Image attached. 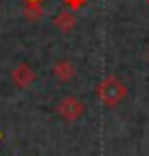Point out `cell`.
I'll list each match as a JSON object with an SVG mask.
<instances>
[{
    "mask_svg": "<svg viewBox=\"0 0 149 156\" xmlns=\"http://www.w3.org/2000/svg\"><path fill=\"white\" fill-rule=\"evenodd\" d=\"M57 114L64 121L74 123V121H79L83 114H86V103H83L79 97H64L57 103Z\"/></svg>",
    "mask_w": 149,
    "mask_h": 156,
    "instance_id": "obj_2",
    "label": "cell"
},
{
    "mask_svg": "<svg viewBox=\"0 0 149 156\" xmlns=\"http://www.w3.org/2000/svg\"><path fill=\"white\" fill-rule=\"evenodd\" d=\"M88 0H64V5H66V9H70V11H79V9L86 7Z\"/></svg>",
    "mask_w": 149,
    "mask_h": 156,
    "instance_id": "obj_7",
    "label": "cell"
},
{
    "mask_svg": "<svg viewBox=\"0 0 149 156\" xmlns=\"http://www.w3.org/2000/svg\"><path fill=\"white\" fill-rule=\"evenodd\" d=\"M147 59H149V51H147Z\"/></svg>",
    "mask_w": 149,
    "mask_h": 156,
    "instance_id": "obj_9",
    "label": "cell"
},
{
    "mask_svg": "<svg viewBox=\"0 0 149 156\" xmlns=\"http://www.w3.org/2000/svg\"><path fill=\"white\" fill-rule=\"evenodd\" d=\"M11 79L18 88H31L35 81V70L31 68L29 64H18L11 73Z\"/></svg>",
    "mask_w": 149,
    "mask_h": 156,
    "instance_id": "obj_3",
    "label": "cell"
},
{
    "mask_svg": "<svg viewBox=\"0 0 149 156\" xmlns=\"http://www.w3.org/2000/svg\"><path fill=\"white\" fill-rule=\"evenodd\" d=\"M74 75H77V66H74L72 59H59L53 64V77H55L57 81H70L74 79Z\"/></svg>",
    "mask_w": 149,
    "mask_h": 156,
    "instance_id": "obj_4",
    "label": "cell"
},
{
    "mask_svg": "<svg viewBox=\"0 0 149 156\" xmlns=\"http://www.w3.org/2000/svg\"><path fill=\"white\" fill-rule=\"evenodd\" d=\"M24 5H42V0H24Z\"/></svg>",
    "mask_w": 149,
    "mask_h": 156,
    "instance_id": "obj_8",
    "label": "cell"
},
{
    "mask_svg": "<svg viewBox=\"0 0 149 156\" xmlns=\"http://www.w3.org/2000/svg\"><path fill=\"white\" fill-rule=\"evenodd\" d=\"M42 16H44L42 5H24V18L29 22H37V20H42Z\"/></svg>",
    "mask_w": 149,
    "mask_h": 156,
    "instance_id": "obj_6",
    "label": "cell"
},
{
    "mask_svg": "<svg viewBox=\"0 0 149 156\" xmlns=\"http://www.w3.org/2000/svg\"><path fill=\"white\" fill-rule=\"evenodd\" d=\"M97 97L101 99V103L105 108H116L119 103L127 97V88L125 84L116 77V75H108L97 88Z\"/></svg>",
    "mask_w": 149,
    "mask_h": 156,
    "instance_id": "obj_1",
    "label": "cell"
},
{
    "mask_svg": "<svg viewBox=\"0 0 149 156\" xmlns=\"http://www.w3.org/2000/svg\"><path fill=\"white\" fill-rule=\"evenodd\" d=\"M147 2H149V0H147Z\"/></svg>",
    "mask_w": 149,
    "mask_h": 156,
    "instance_id": "obj_10",
    "label": "cell"
},
{
    "mask_svg": "<svg viewBox=\"0 0 149 156\" xmlns=\"http://www.w3.org/2000/svg\"><path fill=\"white\" fill-rule=\"evenodd\" d=\"M53 24H55L61 33H70V31H74V27H77V16H74V11L66 9V11H61V13L55 16Z\"/></svg>",
    "mask_w": 149,
    "mask_h": 156,
    "instance_id": "obj_5",
    "label": "cell"
}]
</instances>
